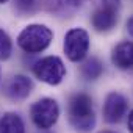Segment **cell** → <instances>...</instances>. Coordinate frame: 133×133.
Masks as SVG:
<instances>
[{
	"instance_id": "6da1fadb",
	"label": "cell",
	"mask_w": 133,
	"mask_h": 133,
	"mask_svg": "<svg viewBox=\"0 0 133 133\" xmlns=\"http://www.w3.org/2000/svg\"><path fill=\"white\" fill-rule=\"evenodd\" d=\"M68 116L71 125L82 133H88L96 125V113L92 108V99L85 94L78 92L74 94L68 105Z\"/></svg>"
},
{
	"instance_id": "7a4b0ae2",
	"label": "cell",
	"mask_w": 133,
	"mask_h": 133,
	"mask_svg": "<svg viewBox=\"0 0 133 133\" xmlns=\"http://www.w3.org/2000/svg\"><path fill=\"white\" fill-rule=\"evenodd\" d=\"M53 39V31L42 24L27 25L17 36V45L25 53H41L44 52Z\"/></svg>"
},
{
	"instance_id": "3957f363",
	"label": "cell",
	"mask_w": 133,
	"mask_h": 133,
	"mask_svg": "<svg viewBox=\"0 0 133 133\" xmlns=\"http://www.w3.org/2000/svg\"><path fill=\"white\" fill-rule=\"evenodd\" d=\"M33 74L38 80L50 86H56L66 77V66L58 56H44L35 63Z\"/></svg>"
},
{
	"instance_id": "277c9868",
	"label": "cell",
	"mask_w": 133,
	"mask_h": 133,
	"mask_svg": "<svg viewBox=\"0 0 133 133\" xmlns=\"http://www.w3.org/2000/svg\"><path fill=\"white\" fill-rule=\"evenodd\" d=\"M30 116L33 124L41 130H49L53 127L59 117V107L55 99L44 97L35 102L30 108Z\"/></svg>"
},
{
	"instance_id": "5b68a950",
	"label": "cell",
	"mask_w": 133,
	"mask_h": 133,
	"mask_svg": "<svg viewBox=\"0 0 133 133\" xmlns=\"http://www.w3.org/2000/svg\"><path fill=\"white\" fill-rule=\"evenodd\" d=\"M64 53L71 61L78 63L85 59L89 50V35L85 28L75 27L71 28L68 33L64 35V42H63Z\"/></svg>"
},
{
	"instance_id": "8992f818",
	"label": "cell",
	"mask_w": 133,
	"mask_h": 133,
	"mask_svg": "<svg viewBox=\"0 0 133 133\" xmlns=\"http://www.w3.org/2000/svg\"><path fill=\"white\" fill-rule=\"evenodd\" d=\"M127 99L121 92H110L103 103V117L108 124H117L127 113Z\"/></svg>"
},
{
	"instance_id": "52a82bcc",
	"label": "cell",
	"mask_w": 133,
	"mask_h": 133,
	"mask_svg": "<svg viewBox=\"0 0 133 133\" xmlns=\"http://www.w3.org/2000/svg\"><path fill=\"white\" fill-rule=\"evenodd\" d=\"M33 89V83L31 80L27 77V75H13L3 86V92L8 99L14 100V102H19V100H24L30 96Z\"/></svg>"
},
{
	"instance_id": "ba28073f",
	"label": "cell",
	"mask_w": 133,
	"mask_h": 133,
	"mask_svg": "<svg viewBox=\"0 0 133 133\" xmlns=\"http://www.w3.org/2000/svg\"><path fill=\"white\" fill-rule=\"evenodd\" d=\"M111 61L117 69H133V42L124 41L111 52Z\"/></svg>"
},
{
	"instance_id": "9c48e42d",
	"label": "cell",
	"mask_w": 133,
	"mask_h": 133,
	"mask_svg": "<svg viewBox=\"0 0 133 133\" xmlns=\"http://www.w3.org/2000/svg\"><path fill=\"white\" fill-rule=\"evenodd\" d=\"M91 24L97 31H110L117 24V10H111L107 6L97 10L91 17Z\"/></svg>"
},
{
	"instance_id": "30bf717a",
	"label": "cell",
	"mask_w": 133,
	"mask_h": 133,
	"mask_svg": "<svg viewBox=\"0 0 133 133\" xmlns=\"http://www.w3.org/2000/svg\"><path fill=\"white\" fill-rule=\"evenodd\" d=\"M0 133H25V124L17 113H5L0 117Z\"/></svg>"
},
{
	"instance_id": "8fae6325",
	"label": "cell",
	"mask_w": 133,
	"mask_h": 133,
	"mask_svg": "<svg viewBox=\"0 0 133 133\" xmlns=\"http://www.w3.org/2000/svg\"><path fill=\"white\" fill-rule=\"evenodd\" d=\"M103 72V64L99 58H88L82 66V75L86 80H97Z\"/></svg>"
},
{
	"instance_id": "7c38bea8",
	"label": "cell",
	"mask_w": 133,
	"mask_h": 133,
	"mask_svg": "<svg viewBox=\"0 0 133 133\" xmlns=\"http://www.w3.org/2000/svg\"><path fill=\"white\" fill-rule=\"evenodd\" d=\"M13 53V41L5 30L0 28V61H5Z\"/></svg>"
},
{
	"instance_id": "4fadbf2b",
	"label": "cell",
	"mask_w": 133,
	"mask_h": 133,
	"mask_svg": "<svg viewBox=\"0 0 133 133\" xmlns=\"http://www.w3.org/2000/svg\"><path fill=\"white\" fill-rule=\"evenodd\" d=\"M83 0H53L52 2V10L55 11H68V10H75L82 6Z\"/></svg>"
},
{
	"instance_id": "5bb4252c",
	"label": "cell",
	"mask_w": 133,
	"mask_h": 133,
	"mask_svg": "<svg viewBox=\"0 0 133 133\" xmlns=\"http://www.w3.org/2000/svg\"><path fill=\"white\" fill-rule=\"evenodd\" d=\"M39 2L41 0H14V5L21 14H30L39 6Z\"/></svg>"
},
{
	"instance_id": "9a60e30c",
	"label": "cell",
	"mask_w": 133,
	"mask_h": 133,
	"mask_svg": "<svg viewBox=\"0 0 133 133\" xmlns=\"http://www.w3.org/2000/svg\"><path fill=\"white\" fill-rule=\"evenodd\" d=\"M103 3H105L107 8L117 10V8H119V3H121V0H103Z\"/></svg>"
},
{
	"instance_id": "2e32d148",
	"label": "cell",
	"mask_w": 133,
	"mask_h": 133,
	"mask_svg": "<svg viewBox=\"0 0 133 133\" xmlns=\"http://www.w3.org/2000/svg\"><path fill=\"white\" fill-rule=\"evenodd\" d=\"M127 127H128V131L133 133V110L128 113V119H127Z\"/></svg>"
},
{
	"instance_id": "e0dca14e",
	"label": "cell",
	"mask_w": 133,
	"mask_h": 133,
	"mask_svg": "<svg viewBox=\"0 0 133 133\" xmlns=\"http://www.w3.org/2000/svg\"><path fill=\"white\" fill-rule=\"evenodd\" d=\"M127 31H128L130 36H133V16L127 21Z\"/></svg>"
},
{
	"instance_id": "ac0fdd59",
	"label": "cell",
	"mask_w": 133,
	"mask_h": 133,
	"mask_svg": "<svg viewBox=\"0 0 133 133\" xmlns=\"http://www.w3.org/2000/svg\"><path fill=\"white\" fill-rule=\"evenodd\" d=\"M99 133H116V131H99Z\"/></svg>"
},
{
	"instance_id": "d6986e66",
	"label": "cell",
	"mask_w": 133,
	"mask_h": 133,
	"mask_svg": "<svg viewBox=\"0 0 133 133\" xmlns=\"http://www.w3.org/2000/svg\"><path fill=\"white\" fill-rule=\"evenodd\" d=\"M5 2H8V0H0V3H5Z\"/></svg>"
},
{
	"instance_id": "ffe728a7",
	"label": "cell",
	"mask_w": 133,
	"mask_h": 133,
	"mask_svg": "<svg viewBox=\"0 0 133 133\" xmlns=\"http://www.w3.org/2000/svg\"><path fill=\"white\" fill-rule=\"evenodd\" d=\"M0 74H2V71H0Z\"/></svg>"
}]
</instances>
